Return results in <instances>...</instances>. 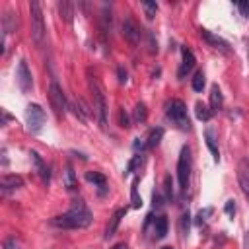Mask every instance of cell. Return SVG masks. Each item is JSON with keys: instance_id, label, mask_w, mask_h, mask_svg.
I'll use <instances>...</instances> for the list:
<instances>
[{"instance_id": "cell-37", "label": "cell", "mask_w": 249, "mask_h": 249, "mask_svg": "<svg viewBox=\"0 0 249 249\" xmlns=\"http://www.w3.org/2000/svg\"><path fill=\"white\" fill-rule=\"evenodd\" d=\"M119 82H126V70L119 68Z\"/></svg>"}, {"instance_id": "cell-27", "label": "cell", "mask_w": 249, "mask_h": 249, "mask_svg": "<svg viewBox=\"0 0 249 249\" xmlns=\"http://www.w3.org/2000/svg\"><path fill=\"white\" fill-rule=\"evenodd\" d=\"M2 249H21V245H19V241H18L14 235H10V237H6V239H4Z\"/></svg>"}, {"instance_id": "cell-17", "label": "cell", "mask_w": 249, "mask_h": 249, "mask_svg": "<svg viewBox=\"0 0 249 249\" xmlns=\"http://www.w3.org/2000/svg\"><path fill=\"white\" fill-rule=\"evenodd\" d=\"M2 27H4V35L16 31V27H18V14L6 12V16L2 18Z\"/></svg>"}, {"instance_id": "cell-22", "label": "cell", "mask_w": 249, "mask_h": 249, "mask_svg": "<svg viewBox=\"0 0 249 249\" xmlns=\"http://www.w3.org/2000/svg\"><path fill=\"white\" fill-rule=\"evenodd\" d=\"M146 117H148V111H146V105L140 101V103H136L134 105V121L136 123H144L146 121Z\"/></svg>"}, {"instance_id": "cell-12", "label": "cell", "mask_w": 249, "mask_h": 249, "mask_svg": "<svg viewBox=\"0 0 249 249\" xmlns=\"http://www.w3.org/2000/svg\"><path fill=\"white\" fill-rule=\"evenodd\" d=\"M0 185H2L4 191H12V189H19V187H23V179H21L19 175H2Z\"/></svg>"}, {"instance_id": "cell-14", "label": "cell", "mask_w": 249, "mask_h": 249, "mask_svg": "<svg viewBox=\"0 0 249 249\" xmlns=\"http://www.w3.org/2000/svg\"><path fill=\"white\" fill-rule=\"evenodd\" d=\"M222 105H224L222 89H220L218 86H212V89H210V109H212V113L220 111V109H222Z\"/></svg>"}, {"instance_id": "cell-16", "label": "cell", "mask_w": 249, "mask_h": 249, "mask_svg": "<svg viewBox=\"0 0 249 249\" xmlns=\"http://www.w3.org/2000/svg\"><path fill=\"white\" fill-rule=\"evenodd\" d=\"M29 156H31V161L35 163V169H37V173L41 175V179H43L45 183H49V167L45 165V161L41 160V156H39L37 152H31Z\"/></svg>"}, {"instance_id": "cell-2", "label": "cell", "mask_w": 249, "mask_h": 249, "mask_svg": "<svg viewBox=\"0 0 249 249\" xmlns=\"http://www.w3.org/2000/svg\"><path fill=\"white\" fill-rule=\"evenodd\" d=\"M88 84H89V91H91V97H93V111H95V117L99 121L101 126H105L107 123V101H105V91H103V86L99 82L97 76H91L88 78Z\"/></svg>"}, {"instance_id": "cell-7", "label": "cell", "mask_w": 249, "mask_h": 249, "mask_svg": "<svg viewBox=\"0 0 249 249\" xmlns=\"http://www.w3.org/2000/svg\"><path fill=\"white\" fill-rule=\"evenodd\" d=\"M45 119H47V115H45L41 105H37V103L27 105V128L31 132H39L45 124Z\"/></svg>"}, {"instance_id": "cell-4", "label": "cell", "mask_w": 249, "mask_h": 249, "mask_svg": "<svg viewBox=\"0 0 249 249\" xmlns=\"http://www.w3.org/2000/svg\"><path fill=\"white\" fill-rule=\"evenodd\" d=\"M165 115L171 123H175L181 130H187L189 128V119H187V107L181 99H171L167 103V109H165Z\"/></svg>"}, {"instance_id": "cell-23", "label": "cell", "mask_w": 249, "mask_h": 249, "mask_svg": "<svg viewBox=\"0 0 249 249\" xmlns=\"http://www.w3.org/2000/svg\"><path fill=\"white\" fill-rule=\"evenodd\" d=\"M142 8H144V12H146V18H148V19H154V16H156V12H158V4L146 0V2H142Z\"/></svg>"}, {"instance_id": "cell-33", "label": "cell", "mask_w": 249, "mask_h": 249, "mask_svg": "<svg viewBox=\"0 0 249 249\" xmlns=\"http://www.w3.org/2000/svg\"><path fill=\"white\" fill-rule=\"evenodd\" d=\"M237 10H239L245 18H249V2H239V4H237Z\"/></svg>"}, {"instance_id": "cell-9", "label": "cell", "mask_w": 249, "mask_h": 249, "mask_svg": "<svg viewBox=\"0 0 249 249\" xmlns=\"http://www.w3.org/2000/svg\"><path fill=\"white\" fill-rule=\"evenodd\" d=\"M123 37H124L132 47H136L138 41H140V27L136 25V21H134L130 16L124 18V21H123Z\"/></svg>"}, {"instance_id": "cell-28", "label": "cell", "mask_w": 249, "mask_h": 249, "mask_svg": "<svg viewBox=\"0 0 249 249\" xmlns=\"http://www.w3.org/2000/svg\"><path fill=\"white\" fill-rule=\"evenodd\" d=\"M239 177L249 179V158H243L239 161Z\"/></svg>"}, {"instance_id": "cell-38", "label": "cell", "mask_w": 249, "mask_h": 249, "mask_svg": "<svg viewBox=\"0 0 249 249\" xmlns=\"http://www.w3.org/2000/svg\"><path fill=\"white\" fill-rule=\"evenodd\" d=\"M243 249H249V230H247L245 235H243Z\"/></svg>"}, {"instance_id": "cell-13", "label": "cell", "mask_w": 249, "mask_h": 249, "mask_svg": "<svg viewBox=\"0 0 249 249\" xmlns=\"http://www.w3.org/2000/svg\"><path fill=\"white\" fill-rule=\"evenodd\" d=\"M124 214H126V208H119V210L111 216V222L107 224V230H105V237H111V235L117 231V228H119V224H121V220H123Z\"/></svg>"}, {"instance_id": "cell-6", "label": "cell", "mask_w": 249, "mask_h": 249, "mask_svg": "<svg viewBox=\"0 0 249 249\" xmlns=\"http://www.w3.org/2000/svg\"><path fill=\"white\" fill-rule=\"evenodd\" d=\"M49 99H51V105L56 111V115L62 117L66 113V109H68V103H66V95H64L62 88L54 80L51 82V88H49Z\"/></svg>"}, {"instance_id": "cell-40", "label": "cell", "mask_w": 249, "mask_h": 249, "mask_svg": "<svg viewBox=\"0 0 249 249\" xmlns=\"http://www.w3.org/2000/svg\"><path fill=\"white\" fill-rule=\"evenodd\" d=\"M161 249H173V247H161Z\"/></svg>"}, {"instance_id": "cell-29", "label": "cell", "mask_w": 249, "mask_h": 249, "mask_svg": "<svg viewBox=\"0 0 249 249\" xmlns=\"http://www.w3.org/2000/svg\"><path fill=\"white\" fill-rule=\"evenodd\" d=\"M179 230H181V235L185 237V235H187V231H189V212H185V214L181 216V222H179Z\"/></svg>"}, {"instance_id": "cell-5", "label": "cell", "mask_w": 249, "mask_h": 249, "mask_svg": "<svg viewBox=\"0 0 249 249\" xmlns=\"http://www.w3.org/2000/svg\"><path fill=\"white\" fill-rule=\"evenodd\" d=\"M177 179H179V187L183 191H187L189 179H191V150H189V146L181 148V154L177 160Z\"/></svg>"}, {"instance_id": "cell-35", "label": "cell", "mask_w": 249, "mask_h": 249, "mask_svg": "<svg viewBox=\"0 0 249 249\" xmlns=\"http://www.w3.org/2000/svg\"><path fill=\"white\" fill-rule=\"evenodd\" d=\"M208 214H212V208H206V210H200L198 212V220H196V224H202L204 220H206V216Z\"/></svg>"}, {"instance_id": "cell-3", "label": "cell", "mask_w": 249, "mask_h": 249, "mask_svg": "<svg viewBox=\"0 0 249 249\" xmlns=\"http://www.w3.org/2000/svg\"><path fill=\"white\" fill-rule=\"evenodd\" d=\"M29 19H31V39L37 47H41L45 41V19H43L41 4L37 0L29 2Z\"/></svg>"}, {"instance_id": "cell-32", "label": "cell", "mask_w": 249, "mask_h": 249, "mask_svg": "<svg viewBox=\"0 0 249 249\" xmlns=\"http://www.w3.org/2000/svg\"><path fill=\"white\" fill-rule=\"evenodd\" d=\"M239 187H241V193L245 195V198H247V202H249V179L239 177Z\"/></svg>"}, {"instance_id": "cell-8", "label": "cell", "mask_w": 249, "mask_h": 249, "mask_svg": "<svg viewBox=\"0 0 249 249\" xmlns=\"http://www.w3.org/2000/svg\"><path fill=\"white\" fill-rule=\"evenodd\" d=\"M16 82H18V86H19V89H21L23 93H27V91L33 88V78H31V72H29L25 60H19V64H18Z\"/></svg>"}, {"instance_id": "cell-34", "label": "cell", "mask_w": 249, "mask_h": 249, "mask_svg": "<svg viewBox=\"0 0 249 249\" xmlns=\"http://www.w3.org/2000/svg\"><path fill=\"white\" fill-rule=\"evenodd\" d=\"M226 214H228V216H233V214H235V202H233V200H228V202H226Z\"/></svg>"}, {"instance_id": "cell-24", "label": "cell", "mask_w": 249, "mask_h": 249, "mask_svg": "<svg viewBox=\"0 0 249 249\" xmlns=\"http://www.w3.org/2000/svg\"><path fill=\"white\" fill-rule=\"evenodd\" d=\"M86 179H88V181H91V183H97L99 187H105V183H107L105 175L95 173V171H93V173H91V171H89V173H86Z\"/></svg>"}, {"instance_id": "cell-31", "label": "cell", "mask_w": 249, "mask_h": 249, "mask_svg": "<svg viewBox=\"0 0 249 249\" xmlns=\"http://www.w3.org/2000/svg\"><path fill=\"white\" fill-rule=\"evenodd\" d=\"M119 124H121L123 128H128V126H130V121H128V115L124 113V109L119 111Z\"/></svg>"}, {"instance_id": "cell-11", "label": "cell", "mask_w": 249, "mask_h": 249, "mask_svg": "<svg viewBox=\"0 0 249 249\" xmlns=\"http://www.w3.org/2000/svg\"><path fill=\"white\" fill-rule=\"evenodd\" d=\"M200 37H202L206 43H210L214 49H222V51H228V43H226L222 37H218V35L210 33L208 29H200Z\"/></svg>"}, {"instance_id": "cell-10", "label": "cell", "mask_w": 249, "mask_h": 249, "mask_svg": "<svg viewBox=\"0 0 249 249\" xmlns=\"http://www.w3.org/2000/svg\"><path fill=\"white\" fill-rule=\"evenodd\" d=\"M181 54H183V62H181V68H179L177 76H179V78H185V76L195 68V54H193L187 47L181 49Z\"/></svg>"}, {"instance_id": "cell-25", "label": "cell", "mask_w": 249, "mask_h": 249, "mask_svg": "<svg viewBox=\"0 0 249 249\" xmlns=\"http://www.w3.org/2000/svg\"><path fill=\"white\" fill-rule=\"evenodd\" d=\"M202 88H204V74L196 72L195 78H193V89L195 91H202Z\"/></svg>"}, {"instance_id": "cell-39", "label": "cell", "mask_w": 249, "mask_h": 249, "mask_svg": "<svg viewBox=\"0 0 249 249\" xmlns=\"http://www.w3.org/2000/svg\"><path fill=\"white\" fill-rule=\"evenodd\" d=\"M111 249H126V243H115Z\"/></svg>"}, {"instance_id": "cell-36", "label": "cell", "mask_w": 249, "mask_h": 249, "mask_svg": "<svg viewBox=\"0 0 249 249\" xmlns=\"http://www.w3.org/2000/svg\"><path fill=\"white\" fill-rule=\"evenodd\" d=\"M165 193H167V198H171V185H169V177H165Z\"/></svg>"}, {"instance_id": "cell-18", "label": "cell", "mask_w": 249, "mask_h": 249, "mask_svg": "<svg viewBox=\"0 0 249 249\" xmlns=\"http://www.w3.org/2000/svg\"><path fill=\"white\" fill-rule=\"evenodd\" d=\"M163 138V128H154L150 134H148V138H146V142H144V148H148V150H152V148H156L158 144H160V140Z\"/></svg>"}, {"instance_id": "cell-15", "label": "cell", "mask_w": 249, "mask_h": 249, "mask_svg": "<svg viewBox=\"0 0 249 249\" xmlns=\"http://www.w3.org/2000/svg\"><path fill=\"white\" fill-rule=\"evenodd\" d=\"M204 140H206V146H208V150L212 152V158H214V161H218V160H220V152H218L216 134H214V130H212V128H206V130H204Z\"/></svg>"}, {"instance_id": "cell-19", "label": "cell", "mask_w": 249, "mask_h": 249, "mask_svg": "<svg viewBox=\"0 0 249 249\" xmlns=\"http://www.w3.org/2000/svg\"><path fill=\"white\" fill-rule=\"evenodd\" d=\"M58 12H60V16L64 18V21H66V23H72L74 6H72L68 0H62V2H58Z\"/></svg>"}, {"instance_id": "cell-26", "label": "cell", "mask_w": 249, "mask_h": 249, "mask_svg": "<svg viewBox=\"0 0 249 249\" xmlns=\"http://www.w3.org/2000/svg\"><path fill=\"white\" fill-rule=\"evenodd\" d=\"M66 189L68 191H74L76 189V181H74V171L70 165H66Z\"/></svg>"}, {"instance_id": "cell-20", "label": "cell", "mask_w": 249, "mask_h": 249, "mask_svg": "<svg viewBox=\"0 0 249 249\" xmlns=\"http://www.w3.org/2000/svg\"><path fill=\"white\" fill-rule=\"evenodd\" d=\"M195 113H196V119L198 121H210V117H212V109L206 103H202V101H196Z\"/></svg>"}, {"instance_id": "cell-30", "label": "cell", "mask_w": 249, "mask_h": 249, "mask_svg": "<svg viewBox=\"0 0 249 249\" xmlns=\"http://www.w3.org/2000/svg\"><path fill=\"white\" fill-rule=\"evenodd\" d=\"M136 185H138V177H134V181H132V206H140L142 204V200L138 198V193H136Z\"/></svg>"}, {"instance_id": "cell-21", "label": "cell", "mask_w": 249, "mask_h": 249, "mask_svg": "<svg viewBox=\"0 0 249 249\" xmlns=\"http://www.w3.org/2000/svg\"><path fill=\"white\" fill-rule=\"evenodd\" d=\"M165 233H167V218L158 216L156 218V237L161 239V237H165Z\"/></svg>"}, {"instance_id": "cell-1", "label": "cell", "mask_w": 249, "mask_h": 249, "mask_svg": "<svg viewBox=\"0 0 249 249\" xmlns=\"http://www.w3.org/2000/svg\"><path fill=\"white\" fill-rule=\"evenodd\" d=\"M91 220L93 218H91L89 208L82 200H78L68 212H64L60 216H54L51 220V224L54 228H62V230H82V228H88L91 224Z\"/></svg>"}]
</instances>
